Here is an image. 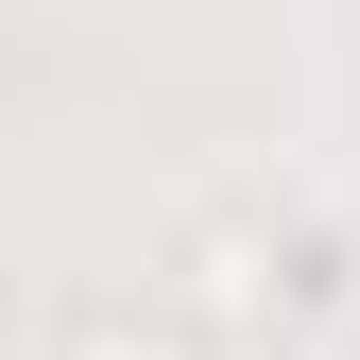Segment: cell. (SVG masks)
<instances>
[{
	"instance_id": "6da1fadb",
	"label": "cell",
	"mask_w": 360,
	"mask_h": 360,
	"mask_svg": "<svg viewBox=\"0 0 360 360\" xmlns=\"http://www.w3.org/2000/svg\"><path fill=\"white\" fill-rule=\"evenodd\" d=\"M172 275H189V326H223V343H257V326H275V292H309L292 257H275V223H257V206H189Z\"/></svg>"
},
{
	"instance_id": "3957f363",
	"label": "cell",
	"mask_w": 360,
	"mask_h": 360,
	"mask_svg": "<svg viewBox=\"0 0 360 360\" xmlns=\"http://www.w3.org/2000/svg\"><path fill=\"white\" fill-rule=\"evenodd\" d=\"M292 360H360V326H309V343H292Z\"/></svg>"
},
{
	"instance_id": "7a4b0ae2",
	"label": "cell",
	"mask_w": 360,
	"mask_h": 360,
	"mask_svg": "<svg viewBox=\"0 0 360 360\" xmlns=\"http://www.w3.org/2000/svg\"><path fill=\"white\" fill-rule=\"evenodd\" d=\"M52 360H206V343L138 292H86V309H52Z\"/></svg>"
}]
</instances>
